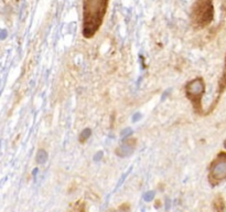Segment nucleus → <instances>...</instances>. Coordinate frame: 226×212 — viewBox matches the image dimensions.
Wrapping results in <instances>:
<instances>
[{
    "label": "nucleus",
    "instance_id": "nucleus-1",
    "mask_svg": "<svg viewBox=\"0 0 226 212\" xmlns=\"http://www.w3.org/2000/svg\"><path fill=\"white\" fill-rule=\"evenodd\" d=\"M108 0H83V37L90 39L102 27Z\"/></svg>",
    "mask_w": 226,
    "mask_h": 212
},
{
    "label": "nucleus",
    "instance_id": "nucleus-2",
    "mask_svg": "<svg viewBox=\"0 0 226 212\" xmlns=\"http://www.w3.org/2000/svg\"><path fill=\"white\" fill-rule=\"evenodd\" d=\"M191 23L195 30L206 28L213 21V0H195L191 9Z\"/></svg>",
    "mask_w": 226,
    "mask_h": 212
},
{
    "label": "nucleus",
    "instance_id": "nucleus-3",
    "mask_svg": "<svg viewBox=\"0 0 226 212\" xmlns=\"http://www.w3.org/2000/svg\"><path fill=\"white\" fill-rule=\"evenodd\" d=\"M184 92L187 98L192 104L193 111L197 115H203V106H202V98L205 93V82L203 78L197 76L193 80L189 81L184 86Z\"/></svg>",
    "mask_w": 226,
    "mask_h": 212
},
{
    "label": "nucleus",
    "instance_id": "nucleus-4",
    "mask_svg": "<svg viewBox=\"0 0 226 212\" xmlns=\"http://www.w3.org/2000/svg\"><path fill=\"white\" fill-rule=\"evenodd\" d=\"M226 180V151H221L209 166L207 181L212 187H216Z\"/></svg>",
    "mask_w": 226,
    "mask_h": 212
},
{
    "label": "nucleus",
    "instance_id": "nucleus-5",
    "mask_svg": "<svg viewBox=\"0 0 226 212\" xmlns=\"http://www.w3.org/2000/svg\"><path fill=\"white\" fill-rule=\"evenodd\" d=\"M212 208L214 212H225L226 202L225 199L222 195H216L212 201Z\"/></svg>",
    "mask_w": 226,
    "mask_h": 212
},
{
    "label": "nucleus",
    "instance_id": "nucleus-6",
    "mask_svg": "<svg viewBox=\"0 0 226 212\" xmlns=\"http://www.w3.org/2000/svg\"><path fill=\"white\" fill-rule=\"evenodd\" d=\"M226 90V58H225V64H224L223 73L219 81V86H217V98L223 94V92Z\"/></svg>",
    "mask_w": 226,
    "mask_h": 212
},
{
    "label": "nucleus",
    "instance_id": "nucleus-7",
    "mask_svg": "<svg viewBox=\"0 0 226 212\" xmlns=\"http://www.w3.org/2000/svg\"><path fill=\"white\" fill-rule=\"evenodd\" d=\"M67 212H86V203L83 200H77L71 205Z\"/></svg>",
    "mask_w": 226,
    "mask_h": 212
},
{
    "label": "nucleus",
    "instance_id": "nucleus-8",
    "mask_svg": "<svg viewBox=\"0 0 226 212\" xmlns=\"http://www.w3.org/2000/svg\"><path fill=\"white\" fill-rule=\"evenodd\" d=\"M105 212H131V205L128 202H124L119 205L117 208H112Z\"/></svg>",
    "mask_w": 226,
    "mask_h": 212
},
{
    "label": "nucleus",
    "instance_id": "nucleus-9",
    "mask_svg": "<svg viewBox=\"0 0 226 212\" xmlns=\"http://www.w3.org/2000/svg\"><path fill=\"white\" fill-rule=\"evenodd\" d=\"M86 133V129L84 130V132L81 134V137H80V141L81 143H84V141L87 139V137H90V133H88V134H85Z\"/></svg>",
    "mask_w": 226,
    "mask_h": 212
}]
</instances>
